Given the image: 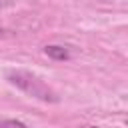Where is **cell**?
Instances as JSON below:
<instances>
[{
  "label": "cell",
  "mask_w": 128,
  "mask_h": 128,
  "mask_svg": "<svg viewBox=\"0 0 128 128\" xmlns=\"http://www.w3.org/2000/svg\"><path fill=\"white\" fill-rule=\"evenodd\" d=\"M6 78H8L10 84L18 86L22 92H26V94H30V96H34V98H40V100H44V102H56L54 92H52L42 80H38L36 76L28 74V72H22V70H16V72H14V70H12V72L6 74Z\"/></svg>",
  "instance_id": "cell-1"
},
{
  "label": "cell",
  "mask_w": 128,
  "mask_h": 128,
  "mask_svg": "<svg viewBox=\"0 0 128 128\" xmlns=\"http://www.w3.org/2000/svg\"><path fill=\"white\" fill-rule=\"evenodd\" d=\"M44 54L52 60H68L70 58V52L64 48V46H56V44H50L44 48Z\"/></svg>",
  "instance_id": "cell-2"
},
{
  "label": "cell",
  "mask_w": 128,
  "mask_h": 128,
  "mask_svg": "<svg viewBox=\"0 0 128 128\" xmlns=\"http://www.w3.org/2000/svg\"><path fill=\"white\" fill-rule=\"evenodd\" d=\"M0 126H16V128H26L22 120H0Z\"/></svg>",
  "instance_id": "cell-3"
},
{
  "label": "cell",
  "mask_w": 128,
  "mask_h": 128,
  "mask_svg": "<svg viewBox=\"0 0 128 128\" xmlns=\"http://www.w3.org/2000/svg\"><path fill=\"white\" fill-rule=\"evenodd\" d=\"M2 32H4V30H2V28H0V36H2Z\"/></svg>",
  "instance_id": "cell-4"
},
{
  "label": "cell",
  "mask_w": 128,
  "mask_h": 128,
  "mask_svg": "<svg viewBox=\"0 0 128 128\" xmlns=\"http://www.w3.org/2000/svg\"><path fill=\"white\" fill-rule=\"evenodd\" d=\"M0 6H2V4H0Z\"/></svg>",
  "instance_id": "cell-5"
}]
</instances>
